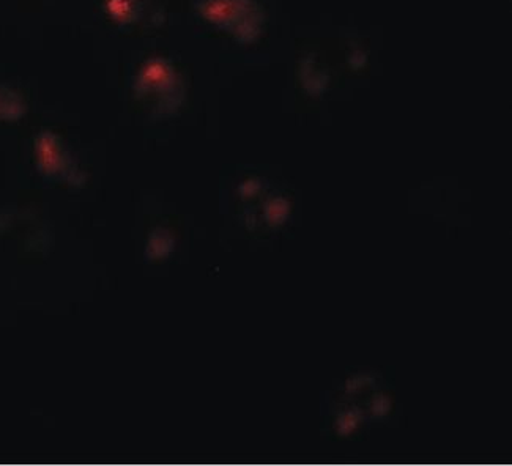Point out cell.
I'll use <instances>...</instances> for the list:
<instances>
[{"mask_svg":"<svg viewBox=\"0 0 512 466\" xmlns=\"http://www.w3.org/2000/svg\"><path fill=\"white\" fill-rule=\"evenodd\" d=\"M193 7L204 23L240 45H253L267 29V10L260 0H194Z\"/></svg>","mask_w":512,"mask_h":466,"instance_id":"6da1fadb","label":"cell"},{"mask_svg":"<svg viewBox=\"0 0 512 466\" xmlns=\"http://www.w3.org/2000/svg\"><path fill=\"white\" fill-rule=\"evenodd\" d=\"M133 92L156 114H166L179 109L185 100V79L174 60L166 56H152L136 70Z\"/></svg>","mask_w":512,"mask_h":466,"instance_id":"7a4b0ae2","label":"cell"},{"mask_svg":"<svg viewBox=\"0 0 512 466\" xmlns=\"http://www.w3.org/2000/svg\"><path fill=\"white\" fill-rule=\"evenodd\" d=\"M149 0H103V10L112 23L130 27L141 21Z\"/></svg>","mask_w":512,"mask_h":466,"instance_id":"3957f363","label":"cell"}]
</instances>
